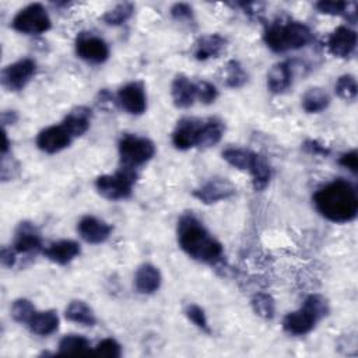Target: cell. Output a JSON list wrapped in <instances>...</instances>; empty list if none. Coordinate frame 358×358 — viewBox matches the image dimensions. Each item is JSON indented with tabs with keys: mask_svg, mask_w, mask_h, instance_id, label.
I'll use <instances>...</instances> for the list:
<instances>
[{
	"mask_svg": "<svg viewBox=\"0 0 358 358\" xmlns=\"http://www.w3.org/2000/svg\"><path fill=\"white\" fill-rule=\"evenodd\" d=\"M178 243L187 256L197 262L217 264L222 260V245L193 214H183L179 218Z\"/></svg>",
	"mask_w": 358,
	"mask_h": 358,
	"instance_id": "cell-1",
	"label": "cell"
},
{
	"mask_svg": "<svg viewBox=\"0 0 358 358\" xmlns=\"http://www.w3.org/2000/svg\"><path fill=\"white\" fill-rule=\"evenodd\" d=\"M263 41L273 52H288L306 46L312 41L310 29L298 21L274 22L266 28Z\"/></svg>",
	"mask_w": 358,
	"mask_h": 358,
	"instance_id": "cell-3",
	"label": "cell"
},
{
	"mask_svg": "<svg viewBox=\"0 0 358 358\" xmlns=\"http://www.w3.org/2000/svg\"><path fill=\"white\" fill-rule=\"evenodd\" d=\"M348 3L345 1H327L322 0L315 4L319 13L322 14H329V15H347L348 18Z\"/></svg>",
	"mask_w": 358,
	"mask_h": 358,
	"instance_id": "cell-35",
	"label": "cell"
},
{
	"mask_svg": "<svg viewBox=\"0 0 358 358\" xmlns=\"http://www.w3.org/2000/svg\"><path fill=\"white\" fill-rule=\"evenodd\" d=\"M90 351V341L78 334H66L59 341V354H84Z\"/></svg>",
	"mask_w": 358,
	"mask_h": 358,
	"instance_id": "cell-29",
	"label": "cell"
},
{
	"mask_svg": "<svg viewBox=\"0 0 358 358\" xmlns=\"http://www.w3.org/2000/svg\"><path fill=\"white\" fill-rule=\"evenodd\" d=\"M171 95L175 106L189 108L196 99V83L185 74H176L171 85Z\"/></svg>",
	"mask_w": 358,
	"mask_h": 358,
	"instance_id": "cell-18",
	"label": "cell"
},
{
	"mask_svg": "<svg viewBox=\"0 0 358 358\" xmlns=\"http://www.w3.org/2000/svg\"><path fill=\"white\" fill-rule=\"evenodd\" d=\"M77 229H78L80 236L85 242L94 243V245L105 242L113 231L112 225H109L108 222H105L94 215H84L80 220Z\"/></svg>",
	"mask_w": 358,
	"mask_h": 358,
	"instance_id": "cell-14",
	"label": "cell"
},
{
	"mask_svg": "<svg viewBox=\"0 0 358 358\" xmlns=\"http://www.w3.org/2000/svg\"><path fill=\"white\" fill-rule=\"evenodd\" d=\"M64 316L67 320L83 326H94L96 323L92 309L84 301H71L64 310Z\"/></svg>",
	"mask_w": 358,
	"mask_h": 358,
	"instance_id": "cell-25",
	"label": "cell"
},
{
	"mask_svg": "<svg viewBox=\"0 0 358 358\" xmlns=\"http://www.w3.org/2000/svg\"><path fill=\"white\" fill-rule=\"evenodd\" d=\"M357 46V34L348 27L336 28L327 38L329 52L340 59H345L352 55Z\"/></svg>",
	"mask_w": 358,
	"mask_h": 358,
	"instance_id": "cell-13",
	"label": "cell"
},
{
	"mask_svg": "<svg viewBox=\"0 0 358 358\" xmlns=\"http://www.w3.org/2000/svg\"><path fill=\"white\" fill-rule=\"evenodd\" d=\"M235 192L236 189L234 183L227 178H213L201 185L199 189H196L193 192V196L204 204H213L232 197Z\"/></svg>",
	"mask_w": 358,
	"mask_h": 358,
	"instance_id": "cell-10",
	"label": "cell"
},
{
	"mask_svg": "<svg viewBox=\"0 0 358 358\" xmlns=\"http://www.w3.org/2000/svg\"><path fill=\"white\" fill-rule=\"evenodd\" d=\"M35 312H36L35 306L32 305V302L29 299L20 298L13 302L11 316L18 323H28Z\"/></svg>",
	"mask_w": 358,
	"mask_h": 358,
	"instance_id": "cell-34",
	"label": "cell"
},
{
	"mask_svg": "<svg viewBox=\"0 0 358 358\" xmlns=\"http://www.w3.org/2000/svg\"><path fill=\"white\" fill-rule=\"evenodd\" d=\"M117 103L130 115H141L147 109V96L144 85L138 81L123 85L117 92Z\"/></svg>",
	"mask_w": 358,
	"mask_h": 358,
	"instance_id": "cell-11",
	"label": "cell"
},
{
	"mask_svg": "<svg viewBox=\"0 0 358 358\" xmlns=\"http://www.w3.org/2000/svg\"><path fill=\"white\" fill-rule=\"evenodd\" d=\"M73 137L64 129L63 124L49 126L39 131L36 136V145L41 151L46 154H56L64 148H67L71 143Z\"/></svg>",
	"mask_w": 358,
	"mask_h": 358,
	"instance_id": "cell-12",
	"label": "cell"
},
{
	"mask_svg": "<svg viewBox=\"0 0 358 358\" xmlns=\"http://www.w3.org/2000/svg\"><path fill=\"white\" fill-rule=\"evenodd\" d=\"M171 14L176 21H193V8L186 3H176L171 7Z\"/></svg>",
	"mask_w": 358,
	"mask_h": 358,
	"instance_id": "cell-39",
	"label": "cell"
},
{
	"mask_svg": "<svg viewBox=\"0 0 358 358\" xmlns=\"http://www.w3.org/2000/svg\"><path fill=\"white\" fill-rule=\"evenodd\" d=\"M119 157L122 165L137 168L148 162L155 154V145L151 140L134 134H124L119 140Z\"/></svg>",
	"mask_w": 358,
	"mask_h": 358,
	"instance_id": "cell-6",
	"label": "cell"
},
{
	"mask_svg": "<svg viewBox=\"0 0 358 358\" xmlns=\"http://www.w3.org/2000/svg\"><path fill=\"white\" fill-rule=\"evenodd\" d=\"M249 172L252 175V185L256 192H262L268 186L271 179V168L263 155H256Z\"/></svg>",
	"mask_w": 358,
	"mask_h": 358,
	"instance_id": "cell-27",
	"label": "cell"
},
{
	"mask_svg": "<svg viewBox=\"0 0 358 358\" xmlns=\"http://www.w3.org/2000/svg\"><path fill=\"white\" fill-rule=\"evenodd\" d=\"M336 94L344 101H354L357 98V81L351 74L340 76L336 81Z\"/></svg>",
	"mask_w": 358,
	"mask_h": 358,
	"instance_id": "cell-33",
	"label": "cell"
},
{
	"mask_svg": "<svg viewBox=\"0 0 358 358\" xmlns=\"http://www.w3.org/2000/svg\"><path fill=\"white\" fill-rule=\"evenodd\" d=\"M256 155H257L256 152L248 148H241V147H229L222 151V158L231 166L241 171H249L250 166L253 165Z\"/></svg>",
	"mask_w": 358,
	"mask_h": 358,
	"instance_id": "cell-26",
	"label": "cell"
},
{
	"mask_svg": "<svg viewBox=\"0 0 358 358\" xmlns=\"http://www.w3.org/2000/svg\"><path fill=\"white\" fill-rule=\"evenodd\" d=\"M137 180L136 168L122 165L113 175H101L95 180L98 193L108 200H122L130 197L133 185Z\"/></svg>",
	"mask_w": 358,
	"mask_h": 358,
	"instance_id": "cell-5",
	"label": "cell"
},
{
	"mask_svg": "<svg viewBox=\"0 0 358 358\" xmlns=\"http://www.w3.org/2000/svg\"><path fill=\"white\" fill-rule=\"evenodd\" d=\"M76 53L80 59L101 64L109 57V48L103 39L88 32H83L76 39Z\"/></svg>",
	"mask_w": 358,
	"mask_h": 358,
	"instance_id": "cell-9",
	"label": "cell"
},
{
	"mask_svg": "<svg viewBox=\"0 0 358 358\" xmlns=\"http://www.w3.org/2000/svg\"><path fill=\"white\" fill-rule=\"evenodd\" d=\"M134 13V4L124 1V3H119L116 4L113 8L108 10L103 15H102V21L106 25H122L123 22H126Z\"/></svg>",
	"mask_w": 358,
	"mask_h": 358,
	"instance_id": "cell-30",
	"label": "cell"
},
{
	"mask_svg": "<svg viewBox=\"0 0 358 358\" xmlns=\"http://www.w3.org/2000/svg\"><path fill=\"white\" fill-rule=\"evenodd\" d=\"M248 81V74L238 60H229L225 69V84L229 88H241Z\"/></svg>",
	"mask_w": 358,
	"mask_h": 358,
	"instance_id": "cell-32",
	"label": "cell"
},
{
	"mask_svg": "<svg viewBox=\"0 0 358 358\" xmlns=\"http://www.w3.org/2000/svg\"><path fill=\"white\" fill-rule=\"evenodd\" d=\"M218 91L217 88L208 83V81H196V99H199L201 103H211L217 99Z\"/></svg>",
	"mask_w": 358,
	"mask_h": 358,
	"instance_id": "cell-36",
	"label": "cell"
},
{
	"mask_svg": "<svg viewBox=\"0 0 358 358\" xmlns=\"http://www.w3.org/2000/svg\"><path fill=\"white\" fill-rule=\"evenodd\" d=\"M36 73V63L32 59H21L6 66L1 71V85L11 92L21 91Z\"/></svg>",
	"mask_w": 358,
	"mask_h": 358,
	"instance_id": "cell-8",
	"label": "cell"
},
{
	"mask_svg": "<svg viewBox=\"0 0 358 358\" xmlns=\"http://www.w3.org/2000/svg\"><path fill=\"white\" fill-rule=\"evenodd\" d=\"M81 249L76 241L60 239L43 249V255L53 263L66 266L80 255Z\"/></svg>",
	"mask_w": 358,
	"mask_h": 358,
	"instance_id": "cell-17",
	"label": "cell"
},
{
	"mask_svg": "<svg viewBox=\"0 0 358 358\" xmlns=\"http://www.w3.org/2000/svg\"><path fill=\"white\" fill-rule=\"evenodd\" d=\"M330 308L329 302L323 295L312 294L303 301V306L298 310L289 312L282 319V327L288 334L303 336L308 334L316 323L327 316Z\"/></svg>",
	"mask_w": 358,
	"mask_h": 358,
	"instance_id": "cell-4",
	"label": "cell"
},
{
	"mask_svg": "<svg viewBox=\"0 0 358 358\" xmlns=\"http://www.w3.org/2000/svg\"><path fill=\"white\" fill-rule=\"evenodd\" d=\"M95 352L106 357H113L117 358L122 354L120 344L115 338H103L95 345Z\"/></svg>",
	"mask_w": 358,
	"mask_h": 358,
	"instance_id": "cell-38",
	"label": "cell"
},
{
	"mask_svg": "<svg viewBox=\"0 0 358 358\" xmlns=\"http://www.w3.org/2000/svg\"><path fill=\"white\" fill-rule=\"evenodd\" d=\"M316 210L329 221L344 224L352 221L358 213L355 187L343 179H336L313 194Z\"/></svg>",
	"mask_w": 358,
	"mask_h": 358,
	"instance_id": "cell-2",
	"label": "cell"
},
{
	"mask_svg": "<svg viewBox=\"0 0 358 358\" xmlns=\"http://www.w3.org/2000/svg\"><path fill=\"white\" fill-rule=\"evenodd\" d=\"M330 103L329 94L319 87L309 88L302 96V108L308 113H319L324 110Z\"/></svg>",
	"mask_w": 358,
	"mask_h": 358,
	"instance_id": "cell-28",
	"label": "cell"
},
{
	"mask_svg": "<svg viewBox=\"0 0 358 358\" xmlns=\"http://www.w3.org/2000/svg\"><path fill=\"white\" fill-rule=\"evenodd\" d=\"M303 147L310 152V154H315V155H327L329 154V150L324 147V145H322V144H319L317 141H315V140H308V141H305V144H303Z\"/></svg>",
	"mask_w": 358,
	"mask_h": 358,
	"instance_id": "cell-42",
	"label": "cell"
},
{
	"mask_svg": "<svg viewBox=\"0 0 358 358\" xmlns=\"http://www.w3.org/2000/svg\"><path fill=\"white\" fill-rule=\"evenodd\" d=\"M222 134H224V126L220 120L217 119L203 120L197 134L196 147H200V148L213 147L221 140Z\"/></svg>",
	"mask_w": 358,
	"mask_h": 358,
	"instance_id": "cell-24",
	"label": "cell"
},
{
	"mask_svg": "<svg viewBox=\"0 0 358 358\" xmlns=\"http://www.w3.org/2000/svg\"><path fill=\"white\" fill-rule=\"evenodd\" d=\"M90 123H91V109H88L87 106H77L66 115L62 124L74 138V137L83 136L88 130Z\"/></svg>",
	"mask_w": 358,
	"mask_h": 358,
	"instance_id": "cell-22",
	"label": "cell"
},
{
	"mask_svg": "<svg viewBox=\"0 0 358 358\" xmlns=\"http://www.w3.org/2000/svg\"><path fill=\"white\" fill-rule=\"evenodd\" d=\"M203 120L194 119V117H183L178 122L176 129L172 134V143L178 150H189L192 147H196L197 134L200 130Z\"/></svg>",
	"mask_w": 358,
	"mask_h": 358,
	"instance_id": "cell-16",
	"label": "cell"
},
{
	"mask_svg": "<svg viewBox=\"0 0 358 358\" xmlns=\"http://www.w3.org/2000/svg\"><path fill=\"white\" fill-rule=\"evenodd\" d=\"M338 164L344 168H347L348 171H351L352 173L358 172V154L357 150H351L345 154H343L338 159Z\"/></svg>",
	"mask_w": 358,
	"mask_h": 358,
	"instance_id": "cell-40",
	"label": "cell"
},
{
	"mask_svg": "<svg viewBox=\"0 0 358 358\" xmlns=\"http://www.w3.org/2000/svg\"><path fill=\"white\" fill-rule=\"evenodd\" d=\"M252 308L256 315L263 319H273L275 313V302L270 294L257 292L252 298Z\"/></svg>",
	"mask_w": 358,
	"mask_h": 358,
	"instance_id": "cell-31",
	"label": "cell"
},
{
	"mask_svg": "<svg viewBox=\"0 0 358 358\" xmlns=\"http://www.w3.org/2000/svg\"><path fill=\"white\" fill-rule=\"evenodd\" d=\"M0 260L1 264L7 268H11L15 264V250L11 248H3L1 253H0Z\"/></svg>",
	"mask_w": 358,
	"mask_h": 358,
	"instance_id": "cell-41",
	"label": "cell"
},
{
	"mask_svg": "<svg viewBox=\"0 0 358 358\" xmlns=\"http://www.w3.org/2000/svg\"><path fill=\"white\" fill-rule=\"evenodd\" d=\"M27 324L34 334L49 336L57 330L59 316L56 310H52V309L42 310V312L36 310Z\"/></svg>",
	"mask_w": 358,
	"mask_h": 358,
	"instance_id": "cell-23",
	"label": "cell"
},
{
	"mask_svg": "<svg viewBox=\"0 0 358 358\" xmlns=\"http://www.w3.org/2000/svg\"><path fill=\"white\" fill-rule=\"evenodd\" d=\"M185 313H186L187 319L194 326H197L199 329H201L206 333H210V327H208V322H207L206 313H204V310L199 305H193V303L187 305L186 309H185Z\"/></svg>",
	"mask_w": 358,
	"mask_h": 358,
	"instance_id": "cell-37",
	"label": "cell"
},
{
	"mask_svg": "<svg viewBox=\"0 0 358 358\" xmlns=\"http://www.w3.org/2000/svg\"><path fill=\"white\" fill-rule=\"evenodd\" d=\"M227 46V39L218 34L203 35L197 39L194 46V57L197 60H208L211 57H218Z\"/></svg>",
	"mask_w": 358,
	"mask_h": 358,
	"instance_id": "cell-19",
	"label": "cell"
},
{
	"mask_svg": "<svg viewBox=\"0 0 358 358\" xmlns=\"http://www.w3.org/2000/svg\"><path fill=\"white\" fill-rule=\"evenodd\" d=\"M41 246L42 239L38 228L28 221L20 222V225L15 229L13 249L18 253H31L39 250Z\"/></svg>",
	"mask_w": 358,
	"mask_h": 358,
	"instance_id": "cell-15",
	"label": "cell"
},
{
	"mask_svg": "<svg viewBox=\"0 0 358 358\" xmlns=\"http://www.w3.org/2000/svg\"><path fill=\"white\" fill-rule=\"evenodd\" d=\"M13 28L25 35H39L50 29V17L39 3L28 4L21 8L13 18Z\"/></svg>",
	"mask_w": 358,
	"mask_h": 358,
	"instance_id": "cell-7",
	"label": "cell"
},
{
	"mask_svg": "<svg viewBox=\"0 0 358 358\" xmlns=\"http://www.w3.org/2000/svg\"><path fill=\"white\" fill-rule=\"evenodd\" d=\"M292 83V69L288 62L275 63L267 73V87L273 94L285 92Z\"/></svg>",
	"mask_w": 358,
	"mask_h": 358,
	"instance_id": "cell-21",
	"label": "cell"
},
{
	"mask_svg": "<svg viewBox=\"0 0 358 358\" xmlns=\"http://www.w3.org/2000/svg\"><path fill=\"white\" fill-rule=\"evenodd\" d=\"M161 273L159 270L150 264V263H144L141 264L134 275V285L136 289L140 294H154L155 291H158L159 285H161Z\"/></svg>",
	"mask_w": 358,
	"mask_h": 358,
	"instance_id": "cell-20",
	"label": "cell"
}]
</instances>
